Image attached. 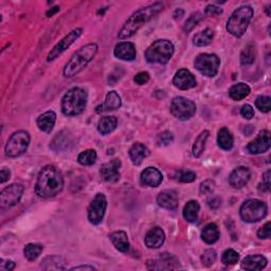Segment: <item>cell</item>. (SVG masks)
I'll return each mask as SVG.
<instances>
[{
	"mask_svg": "<svg viewBox=\"0 0 271 271\" xmlns=\"http://www.w3.org/2000/svg\"><path fill=\"white\" fill-rule=\"evenodd\" d=\"M64 188V176L54 166L44 167L40 170L35 184V193L42 198H51L60 194Z\"/></svg>",
	"mask_w": 271,
	"mask_h": 271,
	"instance_id": "1",
	"label": "cell"
},
{
	"mask_svg": "<svg viewBox=\"0 0 271 271\" xmlns=\"http://www.w3.org/2000/svg\"><path fill=\"white\" fill-rule=\"evenodd\" d=\"M162 10L163 4L161 2H156L139 9L123 24L118 37L120 39H125L133 36L139 31V29H141L147 21H150L154 16L157 15Z\"/></svg>",
	"mask_w": 271,
	"mask_h": 271,
	"instance_id": "2",
	"label": "cell"
},
{
	"mask_svg": "<svg viewBox=\"0 0 271 271\" xmlns=\"http://www.w3.org/2000/svg\"><path fill=\"white\" fill-rule=\"evenodd\" d=\"M97 53L96 44H88L82 47L75 54L71 56V59L66 64L64 68V76L66 78H73L80 72L83 71L88 64L91 62Z\"/></svg>",
	"mask_w": 271,
	"mask_h": 271,
	"instance_id": "3",
	"label": "cell"
},
{
	"mask_svg": "<svg viewBox=\"0 0 271 271\" xmlns=\"http://www.w3.org/2000/svg\"><path fill=\"white\" fill-rule=\"evenodd\" d=\"M88 101L87 92L81 87H73L62 98V112L67 117H76L83 113Z\"/></svg>",
	"mask_w": 271,
	"mask_h": 271,
	"instance_id": "4",
	"label": "cell"
},
{
	"mask_svg": "<svg viewBox=\"0 0 271 271\" xmlns=\"http://www.w3.org/2000/svg\"><path fill=\"white\" fill-rule=\"evenodd\" d=\"M253 17V9L250 5H242L236 9L227 22V31L235 37H242L247 31Z\"/></svg>",
	"mask_w": 271,
	"mask_h": 271,
	"instance_id": "5",
	"label": "cell"
},
{
	"mask_svg": "<svg viewBox=\"0 0 271 271\" xmlns=\"http://www.w3.org/2000/svg\"><path fill=\"white\" fill-rule=\"evenodd\" d=\"M174 45L168 39L156 40L145 51V60L150 64H168L174 54Z\"/></svg>",
	"mask_w": 271,
	"mask_h": 271,
	"instance_id": "6",
	"label": "cell"
},
{
	"mask_svg": "<svg viewBox=\"0 0 271 271\" xmlns=\"http://www.w3.org/2000/svg\"><path fill=\"white\" fill-rule=\"evenodd\" d=\"M268 212L267 204L260 199H248L241 207L240 214L246 223L253 224L265 218Z\"/></svg>",
	"mask_w": 271,
	"mask_h": 271,
	"instance_id": "7",
	"label": "cell"
},
{
	"mask_svg": "<svg viewBox=\"0 0 271 271\" xmlns=\"http://www.w3.org/2000/svg\"><path fill=\"white\" fill-rule=\"evenodd\" d=\"M31 141L30 134L26 130H18L14 133L6 142L5 155L10 158H16L26 153Z\"/></svg>",
	"mask_w": 271,
	"mask_h": 271,
	"instance_id": "8",
	"label": "cell"
},
{
	"mask_svg": "<svg viewBox=\"0 0 271 271\" xmlns=\"http://www.w3.org/2000/svg\"><path fill=\"white\" fill-rule=\"evenodd\" d=\"M220 66L219 57L215 54L202 53L196 56L194 61V67L198 70L201 75L208 78H214L218 73Z\"/></svg>",
	"mask_w": 271,
	"mask_h": 271,
	"instance_id": "9",
	"label": "cell"
},
{
	"mask_svg": "<svg viewBox=\"0 0 271 271\" xmlns=\"http://www.w3.org/2000/svg\"><path fill=\"white\" fill-rule=\"evenodd\" d=\"M171 112L178 120L185 121L191 119L196 113V105L186 97L176 96L172 100Z\"/></svg>",
	"mask_w": 271,
	"mask_h": 271,
	"instance_id": "10",
	"label": "cell"
},
{
	"mask_svg": "<svg viewBox=\"0 0 271 271\" xmlns=\"http://www.w3.org/2000/svg\"><path fill=\"white\" fill-rule=\"evenodd\" d=\"M106 208H107V200H106L105 195L102 193L96 194L87 210L89 223L92 225L101 224L105 215Z\"/></svg>",
	"mask_w": 271,
	"mask_h": 271,
	"instance_id": "11",
	"label": "cell"
},
{
	"mask_svg": "<svg viewBox=\"0 0 271 271\" xmlns=\"http://www.w3.org/2000/svg\"><path fill=\"white\" fill-rule=\"evenodd\" d=\"M82 33H83V29L82 28L73 29L70 33H68L67 35H66L62 40H60V42L53 47L52 50L48 54L47 61L53 62L54 60L57 59V57L61 56L66 50H67V49H69L77 42V40L80 38V36L82 35Z\"/></svg>",
	"mask_w": 271,
	"mask_h": 271,
	"instance_id": "12",
	"label": "cell"
},
{
	"mask_svg": "<svg viewBox=\"0 0 271 271\" xmlns=\"http://www.w3.org/2000/svg\"><path fill=\"white\" fill-rule=\"evenodd\" d=\"M24 191V186L21 183H12L9 186L4 187L1 194H0V203L4 209H9L18 204L22 194Z\"/></svg>",
	"mask_w": 271,
	"mask_h": 271,
	"instance_id": "13",
	"label": "cell"
},
{
	"mask_svg": "<svg viewBox=\"0 0 271 271\" xmlns=\"http://www.w3.org/2000/svg\"><path fill=\"white\" fill-rule=\"evenodd\" d=\"M271 146V134L269 130H262L259 136L247 145V151L252 155L266 153Z\"/></svg>",
	"mask_w": 271,
	"mask_h": 271,
	"instance_id": "14",
	"label": "cell"
},
{
	"mask_svg": "<svg viewBox=\"0 0 271 271\" xmlns=\"http://www.w3.org/2000/svg\"><path fill=\"white\" fill-rule=\"evenodd\" d=\"M121 161L119 159H113L108 163H105L101 167L100 175L101 178L107 183H114L119 181Z\"/></svg>",
	"mask_w": 271,
	"mask_h": 271,
	"instance_id": "15",
	"label": "cell"
},
{
	"mask_svg": "<svg viewBox=\"0 0 271 271\" xmlns=\"http://www.w3.org/2000/svg\"><path fill=\"white\" fill-rule=\"evenodd\" d=\"M251 177V172L246 167H239L234 169L229 176V183L234 188H242L248 183Z\"/></svg>",
	"mask_w": 271,
	"mask_h": 271,
	"instance_id": "16",
	"label": "cell"
},
{
	"mask_svg": "<svg viewBox=\"0 0 271 271\" xmlns=\"http://www.w3.org/2000/svg\"><path fill=\"white\" fill-rule=\"evenodd\" d=\"M173 84L180 90H188L194 88L197 84L195 77L187 69H180L176 72L173 79Z\"/></svg>",
	"mask_w": 271,
	"mask_h": 271,
	"instance_id": "17",
	"label": "cell"
},
{
	"mask_svg": "<svg viewBox=\"0 0 271 271\" xmlns=\"http://www.w3.org/2000/svg\"><path fill=\"white\" fill-rule=\"evenodd\" d=\"M178 194L174 190H164L157 197L158 206L166 210H176L178 208Z\"/></svg>",
	"mask_w": 271,
	"mask_h": 271,
	"instance_id": "18",
	"label": "cell"
},
{
	"mask_svg": "<svg viewBox=\"0 0 271 271\" xmlns=\"http://www.w3.org/2000/svg\"><path fill=\"white\" fill-rule=\"evenodd\" d=\"M140 180H141V183L144 185L157 187L161 184L162 180H163V176L158 169L150 167V168H146L142 172L141 176H140Z\"/></svg>",
	"mask_w": 271,
	"mask_h": 271,
	"instance_id": "19",
	"label": "cell"
},
{
	"mask_svg": "<svg viewBox=\"0 0 271 271\" xmlns=\"http://www.w3.org/2000/svg\"><path fill=\"white\" fill-rule=\"evenodd\" d=\"M166 241V233L160 227L151 229L145 236V245L150 249H158Z\"/></svg>",
	"mask_w": 271,
	"mask_h": 271,
	"instance_id": "20",
	"label": "cell"
},
{
	"mask_svg": "<svg viewBox=\"0 0 271 271\" xmlns=\"http://www.w3.org/2000/svg\"><path fill=\"white\" fill-rule=\"evenodd\" d=\"M113 54L117 59L122 61H134L137 55L136 47L133 43H120L114 47Z\"/></svg>",
	"mask_w": 271,
	"mask_h": 271,
	"instance_id": "21",
	"label": "cell"
},
{
	"mask_svg": "<svg viewBox=\"0 0 271 271\" xmlns=\"http://www.w3.org/2000/svg\"><path fill=\"white\" fill-rule=\"evenodd\" d=\"M267 259L265 257L261 256V254H254V256H249L245 258L242 263V269L249 270V271H259L264 269L267 266Z\"/></svg>",
	"mask_w": 271,
	"mask_h": 271,
	"instance_id": "22",
	"label": "cell"
},
{
	"mask_svg": "<svg viewBox=\"0 0 271 271\" xmlns=\"http://www.w3.org/2000/svg\"><path fill=\"white\" fill-rule=\"evenodd\" d=\"M56 122V113L52 110H48L45 113L40 114L36 120L37 127L46 134H50L54 128Z\"/></svg>",
	"mask_w": 271,
	"mask_h": 271,
	"instance_id": "23",
	"label": "cell"
},
{
	"mask_svg": "<svg viewBox=\"0 0 271 271\" xmlns=\"http://www.w3.org/2000/svg\"><path fill=\"white\" fill-rule=\"evenodd\" d=\"M128 154L130 160L133 161L135 166H140L142 161L150 155V151L144 144L137 142L130 147Z\"/></svg>",
	"mask_w": 271,
	"mask_h": 271,
	"instance_id": "24",
	"label": "cell"
},
{
	"mask_svg": "<svg viewBox=\"0 0 271 271\" xmlns=\"http://www.w3.org/2000/svg\"><path fill=\"white\" fill-rule=\"evenodd\" d=\"M109 239L117 250L126 253L129 250V241L125 231H116L112 232Z\"/></svg>",
	"mask_w": 271,
	"mask_h": 271,
	"instance_id": "25",
	"label": "cell"
},
{
	"mask_svg": "<svg viewBox=\"0 0 271 271\" xmlns=\"http://www.w3.org/2000/svg\"><path fill=\"white\" fill-rule=\"evenodd\" d=\"M174 262H177L176 259L171 256L169 253H162L159 260L156 261H149L147 262V268L149 269H173L174 267L172 264H174Z\"/></svg>",
	"mask_w": 271,
	"mask_h": 271,
	"instance_id": "26",
	"label": "cell"
},
{
	"mask_svg": "<svg viewBox=\"0 0 271 271\" xmlns=\"http://www.w3.org/2000/svg\"><path fill=\"white\" fill-rule=\"evenodd\" d=\"M217 144L221 150L224 151H230L232 150L234 144V138L231 131H230L227 127H223L219 129L217 134Z\"/></svg>",
	"mask_w": 271,
	"mask_h": 271,
	"instance_id": "27",
	"label": "cell"
},
{
	"mask_svg": "<svg viewBox=\"0 0 271 271\" xmlns=\"http://www.w3.org/2000/svg\"><path fill=\"white\" fill-rule=\"evenodd\" d=\"M118 125V119L114 116H106L100 119L97 123V131L101 135H108L116 129Z\"/></svg>",
	"mask_w": 271,
	"mask_h": 271,
	"instance_id": "28",
	"label": "cell"
},
{
	"mask_svg": "<svg viewBox=\"0 0 271 271\" xmlns=\"http://www.w3.org/2000/svg\"><path fill=\"white\" fill-rule=\"evenodd\" d=\"M220 237V232L217 225L215 224H208L206 227L202 229L201 231V239L204 243L209 245L215 244Z\"/></svg>",
	"mask_w": 271,
	"mask_h": 271,
	"instance_id": "29",
	"label": "cell"
},
{
	"mask_svg": "<svg viewBox=\"0 0 271 271\" xmlns=\"http://www.w3.org/2000/svg\"><path fill=\"white\" fill-rule=\"evenodd\" d=\"M199 210H200V204L198 203V201L190 200L183 208V212H182L183 218L187 221V223H195V221H197V219H198Z\"/></svg>",
	"mask_w": 271,
	"mask_h": 271,
	"instance_id": "30",
	"label": "cell"
},
{
	"mask_svg": "<svg viewBox=\"0 0 271 271\" xmlns=\"http://www.w3.org/2000/svg\"><path fill=\"white\" fill-rule=\"evenodd\" d=\"M250 93V87L245 83H237L229 90V95L234 101H242Z\"/></svg>",
	"mask_w": 271,
	"mask_h": 271,
	"instance_id": "31",
	"label": "cell"
},
{
	"mask_svg": "<svg viewBox=\"0 0 271 271\" xmlns=\"http://www.w3.org/2000/svg\"><path fill=\"white\" fill-rule=\"evenodd\" d=\"M122 101L120 95L116 91H109L106 95L105 102L100 107L102 111H108V110H117L121 107Z\"/></svg>",
	"mask_w": 271,
	"mask_h": 271,
	"instance_id": "32",
	"label": "cell"
},
{
	"mask_svg": "<svg viewBox=\"0 0 271 271\" xmlns=\"http://www.w3.org/2000/svg\"><path fill=\"white\" fill-rule=\"evenodd\" d=\"M213 38H214V32L211 29L207 28L195 34L193 38V43L197 47H206L212 43Z\"/></svg>",
	"mask_w": 271,
	"mask_h": 271,
	"instance_id": "33",
	"label": "cell"
},
{
	"mask_svg": "<svg viewBox=\"0 0 271 271\" xmlns=\"http://www.w3.org/2000/svg\"><path fill=\"white\" fill-rule=\"evenodd\" d=\"M209 135H210V133L208 130H203V131H201L200 135L197 137V139L194 142L193 149H192V153H193V156L195 158H199L200 156L202 155V153L204 152Z\"/></svg>",
	"mask_w": 271,
	"mask_h": 271,
	"instance_id": "34",
	"label": "cell"
},
{
	"mask_svg": "<svg viewBox=\"0 0 271 271\" xmlns=\"http://www.w3.org/2000/svg\"><path fill=\"white\" fill-rule=\"evenodd\" d=\"M65 264L66 261L62 258V257H56V256H52V257H48L46 258L43 262H42V267L45 270H63L65 269Z\"/></svg>",
	"mask_w": 271,
	"mask_h": 271,
	"instance_id": "35",
	"label": "cell"
},
{
	"mask_svg": "<svg viewBox=\"0 0 271 271\" xmlns=\"http://www.w3.org/2000/svg\"><path fill=\"white\" fill-rule=\"evenodd\" d=\"M44 250V246L40 244H27L23 248L24 258L28 261H35Z\"/></svg>",
	"mask_w": 271,
	"mask_h": 271,
	"instance_id": "36",
	"label": "cell"
},
{
	"mask_svg": "<svg viewBox=\"0 0 271 271\" xmlns=\"http://www.w3.org/2000/svg\"><path fill=\"white\" fill-rule=\"evenodd\" d=\"M96 159H97V154L94 150H86L79 155L78 162L81 164V166L90 167V166H93Z\"/></svg>",
	"mask_w": 271,
	"mask_h": 271,
	"instance_id": "37",
	"label": "cell"
},
{
	"mask_svg": "<svg viewBox=\"0 0 271 271\" xmlns=\"http://www.w3.org/2000/svg\"><path fill=\"white\" fill-rule=\"evenodd\" d=\"M256 61V49L252 45L246 47L241 54V63L244 66H248Z\"/></svg>",
	"mask_w": 271,
	"mask_h": 271,
	"instance_id": "38",
	"label": "cell"
},
{
	"mask_svg": "<svg viewBox=\"0 0 271 271\" xmlns=\"http://www.w3.org/2000/svg\"><path fill=\"white\" fill-rule=\"evenodd\" d=\"M202 18H203V16H202V14L199 13V12L192 14V15L190 16V17H188V18L186 19V21L184 22L183 31H184L185 33H190V32L197 26V24H198V23L202 20Z\"/></svg>",
	"mask_w": 271,
	"mask_h": 271,
	"instance_id": "39",
	"label": "cell"
},
{
	"mask_svg": "<svg viewBox=\"0 0 271 271\" xmlns=\"http://www.w3.org/2000/svg\"><path fill=\"white\" fill-rule=\"evenodd\" d=\"M240 260V254L234 249H227L224 253L223 257H221V262L224 263L225 265H235Z\"/></svg>",
	"mask_w": 271,
	"mask_h": 271,
	"instance_id": "40",
	"label": "cell"
},
{
	"mask_svg": "<svg viewBox=\"0 0 271 271\" xmlns=\"http://www.w3.org/2000/svg\"><path fill=\"white\" fill-rule=\"evenodd\" d=\"M177 179L180 182L191 183L196 180V174L191 170H179L177 172Z\"/></svg>",
	"mask_w": 271,
	"mask_h": 271,
	"instance_id": "41",
	"label": "cell"
},
{
	"mask_svg": "<svg viewBox=\"0 0 271 271\" xmlns=\"http://www.w3.org/2000/svg\"><path fill=\"white\" fill-rule=\"evenodd\" d=\"M257 108L262 112H269L271 109V97L268 95H260L256 100Z\"/></svg>",
	"mask_w": 271,
	"mask_h": 271,
	"instance_id": "42",
	"label": "cell"
},
{
	"mask_svg": "<svg viewBox=\"0 0 271 271\" xmlns=\"http://www.w3.org/2000/svg\"><path fill=\"white\" fill-rule=\"evenodd\" d=\"M217 260V252L213 249H207L202 253L201 262L206 267H211Z\"/></svg>",
	"mask_w": 271,
	"mask_h": 271,
	"instance_id": "43",
	"label": "cell"
},
{
	"mask_svg": "<svg viewBox=\"0 0 271 271\" xmlns=\"http://www.w3.org/2000/svg\"><path fill=\"white\" fill-rule=\"evenodd\" d=\"M174 141V135L171 131H163L157 137V143L159 145L167 146Z\"/></svg>",
	"mask_w": 271,
	"mask_h": 271,
	"instance_id": "44",
	"label": "cell"
},
{
	"mask_svg": "<svg viewBox=\"0 0 271 271\" xmlns=\"http://www.w3.org/2000/svg\"><path fill=\"white\" fill-rule=\"evenodd\" d=\"M214 190H215V182L211 179L204 180V181L201 182V184L199 186V192H200V194H203V195L211 194Z\"/></svg>",
	"mask_w": 271,
	"mask_h": 271,
	"instance_id": "45",
	"label": "cell"
},
{
	"mask_svg": "<svg viewBox=\"0 0 271 271\" xmlns=\"http://www.w3.org/2000/svg\"><path fill=\"white\" fill-rule=\"evenodd\" d=\"M271 235V223L268 221L262 228L259 229L258 231V237L261 240H268Z\"/></svg>",
	"mask_w": 271,
	"mask_h": 271,
	"instance_id": "46",
	"label": "cell"
},
{
	"mask_svg": "<svg viewBox=\"0 0 271 271\" xmlns=\"http://www.w3.org/2000/svg\"><path fill=\"white\" fill-rule=\"evenodd\" d=\"M260 192H269L270 191V170L266 171L263 174V182L259 186Z\"/></svg>",
	"mask_w": 271,
	"mask_h": 271,
	"instance_id": "47",
	"label": "cell"
},
{
	"mask_svg": "<svg viewBox=\"0 0 271 271\" xmlns=\"http://www.w3.org/2000/svg\"><path fill=\"white\" fill-rule=\"evenodd\" d=\"M241 114H242L243 118L247 119V120H251L254 117V109L251 105L245 104L241 108Z\"/></svg>",
	"mask_w": 271,
	"mask_h": 271,
	"instance_id": "48",
	"label": "cell"
},
{
	"mask_svg": "<svg viewBox=\"0 0 271 271\" xmlns=\"http://www.w3.org/2000/svg\"><path fill=\"white\" fill-rule=\"evenodd\" d=\"M134 80L138 85H145L150 81V75L147 72H139Z\"/></svg>",
	"mask_w": 271,
	"mask_h": 271,
	"instance_id": "49",
	"label": "cell"
},
{
	"mask_svg": "<svg viewBox=\"0 0 271 271\" xmlns=\"http://www.w3.org/2000/svg\"><path fill=\"white\" fill-rule=\"evenodd\" d=\"M220 202H221V200H220L219 197H217V196H213V197H211V198L208 200V206H209L211 209L215 210V209L219 208Z\"/></svg>",
	"mask_w": 271,
	"mask_h": 271,
	"instance_id": "50",
	"label": "cell"
},
{
	"mask_svg": "<svg viewBox=\"0 0 271 271\" xmlns=\"http://www.w3.org/2000/svg\"><path fill=\"white\" fill-rule=\"evenodd\" d=\"M206 13H207L208 15H220L221 13H223V10L219 9V7L216 6V5L209 4V5L206 7Z\"/></svg>",
	"mask_w": 271,
	"mask_h": 271,
	"instance_id": "51",
	"label": "cell"
},
{
	"mask_svg": "<svg viewBox=\"0 0 271 271\" xmlns=\"http://www.w3.org/2000/svg\"><path fill=\"white\" fill-rule=\"evenodd\" d=\"M0 265H1V266H0V267H1V269H4V270H7V271H11V270H13L14 268H15V263L13 262V261H3V260H1V264H0Z\"/></svg>",
	"mask_w": 271,
	"mask_h": 271,
	"instance_id": "52",
	"label": "cell"
},
{
	"mask_svg": "<svg viewBox=\"0 0 271 271\" xmlns=\"http://www.w3.org/2000/svg\"><path fill=\"white\" fill-rule=\"evenodd\" d=\"M11 178V171L9 169H2L1 170V179H0V182L4 183L7 180Z\"/></svg>",
	"mask_w": 271,
	"mask_h": 271,
	"instance_id": "53",
	"label": "cell"
},
{
	"mask_svg": "<svg viewBox=\"0 0 271 271\" xmlns=\"http://www.w3.org/2000/svg\"><path fill=\"white\" fill-rule=\"evenodd\" d=\"M95 268L93 266H88V265H82V266H77V267H72L71 270H94Z\"/></svg>",
	"mask_w": 271,
	"mask_h": 271,
	"instance_id": "54",
	"label": "cell"
},
{
	"mask_svg": "<svg viewBox=\"0 0 271 271\" xmlns=\"http://www.w3.org/2000/svg\"><path fill=\"white\" fill-rule=\"evenodd\" d=\"M59 11H60V7L59 6H54V7H52L51 10H49L46 15L48 16V17H51V16H53L55 13H57Z\"/></svg>",
	"mask_w": 271,
	"mask_h": 271,
	"instance_id": "55",
	"label": "cell"
}]
</instances>
